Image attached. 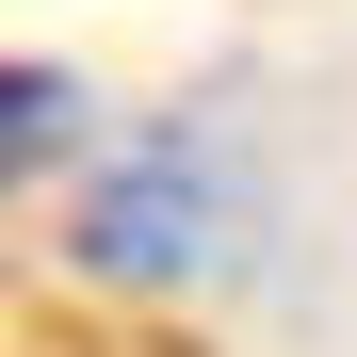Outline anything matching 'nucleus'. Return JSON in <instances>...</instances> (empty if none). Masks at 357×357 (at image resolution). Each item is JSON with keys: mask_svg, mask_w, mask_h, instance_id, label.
Segmentation results:
<instances>
[{"mask_svg": "<svg viewBox=\"0 0 357 357\" xmlns=\"http://www.w3.org/2000/svg\"><path fill=\"white\" fill-rule=\"evenodd\" d=\"M211 211H227V195H211V162H195V146H130V162L82 195L66 244H82L98 276H130V292H178V276L211 260Z\"/></svg>", "mask_w": 357, "mask_h": 357, "instance_id": "f257e3e1", "label": "nucleus"}]
</instances>
